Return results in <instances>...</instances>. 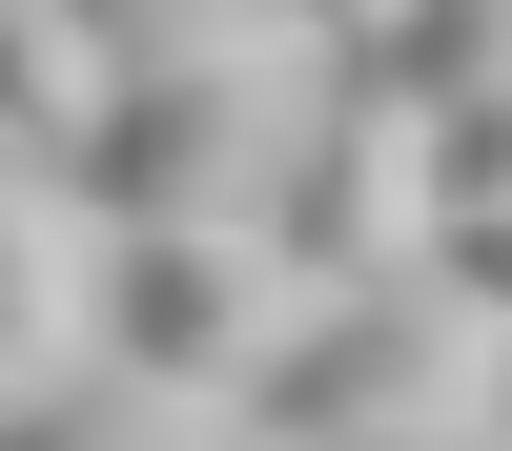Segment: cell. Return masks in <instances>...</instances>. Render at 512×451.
Returning a JSON list of instances; mask_svg holds the SVG:
<instances>
[{
	"label": "cell",
	"instance_id": "1",
	"mask_svg": "<svg viewBox=\"0 0 512 451\" xmlns=\"http://www.w3.org/2000/svg\"><path fill=\"white\" fill-rule=\"evenodd\" d=\"M308 103H328V41H287L267 0L205 21V41H144V62H103V103H82L62 205L82 226H246L267 164L308 144Z\"/></svg>",
	"mask_w": 512,
	"mask_h": 451
},
{
	"label": "cell",
	"instance_id": "2",
	"mask_svg": "<svg viewBox=\"0 0 512 451\" xmlns=\"http://www.w3.org/2000/svg\"><path fill=\"white\" fill-rule=\"evenodd\" d=\"M492 369H512V328L451 267H369V287H308L267 328L226 431H492Z\"/></svg>",
	"mask_w": 512,
	"mask_h": 451
},
{
	"label": "cell",
	"instance_id": "3",
	"mask_svg": "<svg viewBox=\"0 0 512 451\" xmlns=\"http://www.w3.org/2000/svg\"><path fill=\"white\" fill-rule=\"evenodd\" d=\"M287 308H308V267L267 226H103V267H82V349L144 369V390H185V410H226Z\"/></svg>",
	"mask_w": 512,
	"mask_h": 451
},
{
	"label": "cell",
	"instance_id": "4",
	"mask_svg": "<svg viewBox=\"0 0 512 451\" xmlns=\"http://www.w3.org/2000/svg\"><path fill=\"white\" fill-rule=\"evenodd\" d=\"M246 226L287 246L308 287H369V267H431V123L410 103H369L349 62H328V103H308V144L267 164V205Z\"/></svg>",
	"mask_w": 512,
	"mask_h": 451
},
{
	"label": "cell",
	"instance_id": "5",
	"mask_svg": "<svg viewBox=\"0 0 512 451\" xmlns=\"http://www.w3.org/2000/svg\"><path fill=\"white\" fill-rule=\"evenodd\" d=\"M0 451H205V410L103 369V349H62V369H0Z\"/></svg>",
	"mask_w": 512,
	"mask_h": 451
},
{
	"label": "cell",
	"instance_id": "6",
	"mask_svg": "<svg viewBox=\"0 0 512 451\" xmlns=\"http://www.w3.org/2000/svg\"><path fill=\"white\" fill-rule=\"evenodd\" d=\"M82 267H103V226H82L62 185H0V369L82 349Z\"/></svg>",
	"mask_w": 512,
	"mask_h": 451
},
{
	"label": "cell",
	"instance_id": "7",
	"mask_svg": "<svg viewBox=\"0 0 512 451\" xmlns=\"http://www.w3.org/2000/svg\"><path fill=\"white\" fill-rule=\"evenodd\" d=\"M82 103H103V41H82L62 0H0V144L62 164V144H82Z\"/></svg>",
	"mask_w": 512,
	"mask_h": 451
},
{
	"label": "cell",
	"instance_id": "8",
	"mask_svg": "<svg viewBox=\"0 0 512 451\" xmlns=\"http://www.w3.org/2000/svg\"><path fill=\"white\" fill-rule=\"evenodd\" d=\"M431 205H512V82L431 123Z\"/></svg>",
	"mask_w": 512,
	"mask_h": 451
},
{
	"label": "cell",
	"instance_id": "9",
	"mask_svg": "<svg viewBox=\"0 0 512 451\" xmlns=\"http://www.w3.org/2000/svg\"><path fill=\"white\" fill-rule=\"evenodd\" d=\"M431 267H451V287L512 328V205H431Z\"/></svg>",
	"mask_w": 512,
	"mask_h": 451
},
{
	"label": "cell",
	"instance_id": "10",
	"mask_svg": "<svg viewBox=\"0 0 512 451\" xmlns=\"http://www.w3.org/2000/svg\"><path fill=\"white\" fill-rule=\"evenodd\" d=\"M103 62H144V41H205V21H246V0H62Z\"/></svg>",
	"mask_w": 512,
	"mask_h": 451
},
{
	"label": "cell",
	"instance_id": "11",
	"mask_svg": "<svg viewBox=\"0 0 512 451\" xmlns=\"http://www.w3.org/2000/svg\"><path fill=\"white\" fill-rule=\"evenodd\" d=\"M226 451H512V431H226Z\"/></svg>",
	"mask_w": 512,
	"mask_h": 451
},
{
	"label": "cell",
	"instance_id": "12",
	"mask_svg": "<svg viewBox=\"0 0 512 451\" xmlns=\"http://www.w3.org/2000/svg\"><path fill=\"white\" fill-rule=\"evenodd\" d=\"M267 21H287V41H328V62H349V41L390 21V0H267Z\"/></svg>",
	"mask_w": 512,
	"mask_h": 451
},
{
	"label": "cell",
	"instance_id": "13",
	"mask_svg": "<svg viewBox=\"0 0 512 451\" xmlns=\"http://www.w3.org/2000/svg\"><path fill=\"white\" fill-rule=\"evenodd\" d=\"M492 431H512V369H492Z\"/></svg>",
	"mask_w": 512,
	"mask_h": 451
}]
</instances>
